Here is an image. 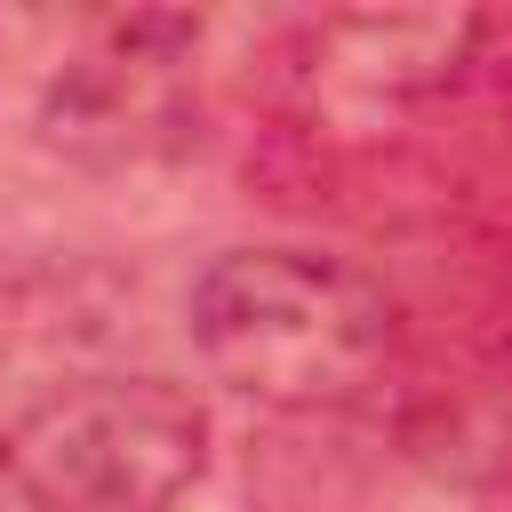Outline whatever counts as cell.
Returning <instances> with one entry per match:
<instances>
[{
    "label": "cell",
    "instance_id": "6da1fadb",
    "mask_svg": "<svg viewBox=\"0 0 512 512\" xmlns=\"http://www.w3.org/2000/svg\"><path fill=\"white\" fill-rule=\"evenodd\" d=\"M184 336L224 392L312 416L360 400L384 376L400 328H392V296L360 264L328 248L264 240V248H224L192 280Z\"/></svg>",
    "mask_w": 512,
    "mask_h": 512
},
{
    "label": "cell",
    "instance_id": "7a4b0ae2",
    "mask_svg": "<svg viewBox=\"0 0 512 512\" xmlns=\"http://www.w3.org/2000/svg\"><path fill=\"white\" fill-rule=\"evenodd\" d=\"M208 448V400L152 368L64 376L0 440L40 512H176L200 488Z\"/></svg>",
    "mask_w": 512,
    "mask_h": 512
},
{
    "label": "cell",
    "instance_id": "3957f363",
    "mask_svg": "<svg viewBox=\"0 0 512 512\" xmlns=\"http://www.w3.org/2000/svg\"><path fill=\"white\" fill-rule=\"evenodd\" d=\"M480 16L472 8H344V16H312L288 40L280 88L304 120H328L344 136L392 128L408 112H424L432 96H448L480 48Z\"/></svg>",
    "mask_w": 512,
    "mask_h": 512
},
{
    "label": "cell",
    "instance_id": "277c9868",
    "mask_svg": "<svg viewBox=\"0 0 512 512\" xmlns=\"http://www.w3.org/2000/svg\"><path fill=\"white\" fill-rule=\"evenodd\" d=\"M200 48V16H120L104 48L48 80L40 128L56 152L88 168H144L184 144V56Z\"/></svg>",
    "mask_w": 512,
    "mask_h": 512
},
{
    "label": "cell",
    "instance_id": "5b68a950",
    "mask_svg": "<svg viewBox=\"0 0 512 512\" xmlns=\"http://www.w3.org/2000/svg\"><path fill=\"white\" fill-rule=\"evenodd\" d=\"M32 296H40V288H32V264H24L16 248H0V360H8L16 336L32 328Z\"/></svg>",
    "mask_w": 512,
    "mask_h": 512
},
{
    "label": "cell",
    "instance_id": "8992f818",
    "mask_svg": "<svg viewBox=\"0 0 512 512\" xmlns=\"http://www.w3.org/2000/svg\"><path fill=\"white\" fill-rule=\"evenodd\" d=\"M0 512H40V496H32V488L8 472V456H0Z\"/></svg>",
    "mask_w": 512,
    "mask_h": 512
}]
</instances>
